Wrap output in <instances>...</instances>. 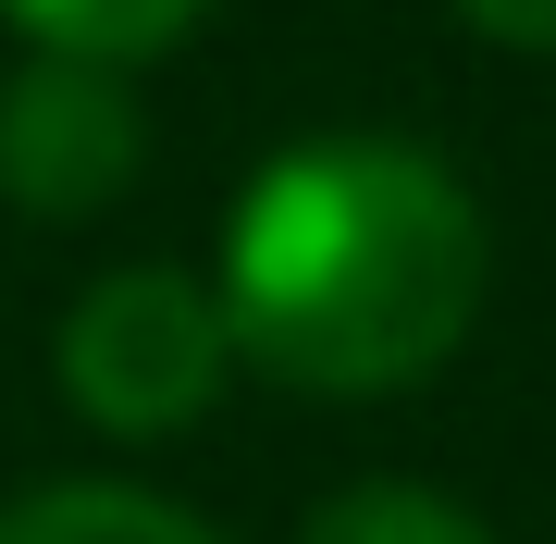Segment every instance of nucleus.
Wrapping results in <instances>:
<instances>
[{
  "label": "nucleus",
  "mask_w": 556,
  "mask_h": 544,
  "mask_svg": "<svg viewBox=\"0 0 556 544\" xmlns=\"http://www.w3.org/2000/svg\"><path fill=\"white\" fill-rule=\"evenodd\" d=\"M482 273H495V236L445 149L334 124V137L273 149L236 186L211 298L236 334V371L371 408V396H420L470 346Z\"/></svg>",
  "instance_id": "nucleus-1"
},
{
  "label": "nucleus",
  "mask_w": 556,
  "mask_h": 544,
  "mask_svg": "<svg viewBox=\"0 0 556 544\" xmlns=\"http://www.w3.org/2000/svg\"><path fill=\"white\" fill-rule=\"evenodd\" d=\"M0 544H223V532L149 483H38L0 507Z\"/></svg>",
  "instance_id": "nucleus-4"
},
{
  "label": "nucleus",
  "mask_w": 556,
  "mask_h": 544,
  "mask_svg": "<svg viewBox=\"0 0 556 544\" xmlns=\"http://www.w3.org/2000/svg\"><path fill=\"white\" fill-rule=\"evenodd\" d=\"M0 13H13L25 50H50V62H112V75H124V62H161L211 0H0Z\"/></svg>",
  "instance_id": "nucleus-5"
},
{
  "label": "nucleus",
  "mask_w": 556,
  "mask_h": 544,
  "mask_svg": "<svg viewBox=\"0 0 556 544\" xmlns=\"http://www.w3.org/2000/svg\"><path fill=\"white\" fill-rule=\"evenodd\" d=\"M298 544H495V520H470L433 483H346L298 520Z\"/></svg>",
  "instance_id": "nucleus-6"
},
{
  "label": "nucleus",
  "mask_w": 556,
  "mask_h": 544,
  "mask_svg": "<svg viewBox=\"0 0 556 544\" xmlns=\"http://www.w3.org/2000/svg\"><path fill=\"white\" fill-rule=\"evenodd\" d=\"M470 38H495V50H532V62H556V0H445Z\"/></svg>",
  "instance_id": "nucleus-7"
},
{
  "label": "nucleus",
  "mask_w": 556,
  "mask_h": 544,
  "mask_svg": "<svg viewBox=\"0 0 556 544\" xmlns=\"http://www.w3.org/2000/svg\"><path fill=\"white\" fill-rule=\"evenodd\" d=\"M149 162V112L112 62H50L25 50L0 75V199L25 223H100Z\"/></svg>",
  "instance_id": "nucleus-3"
},
{
  "label": "nucleus",
  "mask_w": 556,
  "mask_h": 544,
  "mask_svg": "<svg viewBox=\"0 0 556 544\" xmlns=\"http://www.w3.org/2000/svg\"><path fill=\"white\" fill-rule=\"evenodd\" d=\"M50 383L87 433L112 445H161L186 421H211V396L236 383V334H223V298L174 261H112L100 284H75L50 334Z\"/></svg>",
  "instance_id": "nucleus-2"
}]
</instances>
